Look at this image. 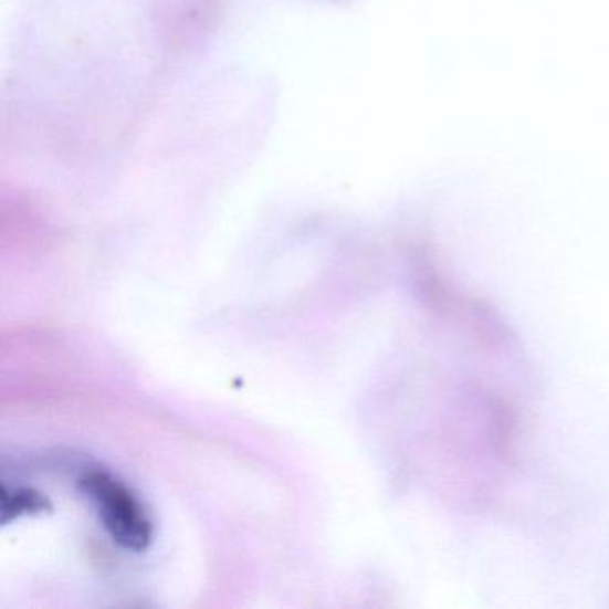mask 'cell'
<instances>
[{
    "label": "cell",
    "instance_id": "1",
    "mask_svg": "<svg viewBox=\"0 0 609 609\" xmlns=\"http://www.w3.org/2000/svg\"><path fill=\"white\" fill-rule=\"evenodd\" d=\"M80 490L95 504L103 526L120 547L135 553L149 547L153 524L126 484L103 470H92L80 481Z\"/></svg>",
    "mask_w": 609,
    "mask_h": 609
},
{
    "label": "cell",
    "instance_id": "2",
    "mask_svg": "<svg viewBox=\"0 0 609 609\" xmlns=\"http://www.w3.org/2000/svg\"><path fill=\"white\" fill-rule=\"evenodd\" d=\"M51 506L48 498H43L40 493L31 492V490H14L13 493L4 490L2 495V522L13 521L17 516L24 515L29 512H42L43 507Z\"/></svg>",
    "mask_w": 609,
    "mask_h": 609
}]
</instances>
